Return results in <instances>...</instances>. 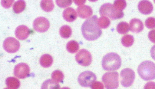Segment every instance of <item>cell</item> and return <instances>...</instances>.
I'll use <instances>...</instances> for the list:
<instances>
[{"mask_svg":"<svg viewBox=\"0 0 155 89\" xmlns=\"http://www.w3.org/2000/svg\"><path fill=\"white\" fill-rule=\"evenodd\" d=\"M98 18L94 15L87 19L81 27L82 33L86 40L91 41L96 40L102 34V31L97 22Z\"/></svg>","mask_w":155,"mask_h":89,"instance_id":"6da1fadb","label":"cell"},{"mask_svg":"<svg viewBox=\"0 0 155 89\" xmlns=\"http://www.w3.org/2000/svg\"><path fill=\"white\" fill-rule=\"evenodd\" d=\"M121 65V60L118 55L114 52L106 54L102 61L103 69L107 71H114L118 69Z\"/></svg>","mask_w":155,"mask_h":89,"instance_id":"7a4b0ae2","label":"cell"},{"mask_svg":"<svg viewBox=\"0 0 155 89\" xmlns=\"http://www.w3.org/2000/svg\"><path fill=\"white\" fill-rule=\"evenodd\" d=\"M137 71L140 76L144 80L154 79H155V64L150 61H144L139 65Z\"/></svg>","mask_w":155,"mask_h":89,"instance_id":"3957f363","label":"cell"},{"mask_svg":"<svg viewBox=\"0 0 155 89\" xmlns=\"http://www.w3.org/2000/svg\"><path fill=\"white\" fill-rule=\"evenodd\" d=\"M99 13L101 15L108 16L111 19H120L124 16L122 11L117 10L113 4L108 3L101 5L99 9Z\"/></svg>","mask_w":155,"mask_h":89,"instance_id":"277c9868","label":"cell"},{"mask_svg":"<svg viewBox=\"0 0 155 89\" xmlns=\"http://www.w3.org/2000/svg\"><path fill=\"white\" fill-rule=\"evenodd\" d=\"M118 79V73L115 71L107 72L102 78L106 89H117L119 85Z\"/></svg>","mask_w":155,"mask_h":89,"instance_id":"5b68a950","label":"cell"},{"mask_svg":"<svg viewBox=\"0 0 155 89\" xmlns=\"http://www.w3.org/2000/svg\"><path fill=\"white\" fill-rule=\"evenodd\" d=\"M96 79L95 75L92 72L86 71L81 73L78 78V81L80 85L83 87L91 86Z\"/></svg>","mask_w":155,"mask_h":89,"instance_id":"8992f818","label":"cell"},{"mask_svg":"<svg viewBox=\"0 0 155 89\" xmlns=\"http://www.w3.org/2000/svg\"><path fill=\"white\" fill-rule=\"evenodd\" d=\"M120 76L122 85L125 87H128L133 83L135 79V74L131 69L126 68L121 71Z\"/></svg>","mask_w":155,"mask_h":89,"instance_id":"52a82bcc","label":"cell"},{"mask_svg":"<svg viewBox=\"0 0 155 89\" xmlns=\"http://www.w3.org/2000/svg\"><path fill=\"white\" fill-rule=\"evenodd\" d=\"M75 58L77 63L83 66H89L92 61L91 54L87 50L85 49L80 50L76 55Z\"/></svg>","mask_w":155,"mask_h":89,"instance_id":"ba28073f","label":"cell"},{"mask_svg":"<svg viewBox=\"0 0 155 89\" xmlns=\"http://www.w3.org/2000/svg\"><path fill=\"white\" fill-rule=\"evenodd\" d=\"M3 47L7 52L9 53H14L19 49L20 43L14 37H8L4 40L3 43Z\"/></svg>","mask_w":155,"mask_h":89,"instance_id":"9c48e42d","label":"cell"},{"mask_svg":"<svg viewBox=\"0 0 155 89\" xmlns=\"http://www.w3.org/2000/svg\"><path fill=\"white\" fill-rule=\"evenodd\" d=\"M33 27L35 30L39 32L47 31L50 27L48 20L43 17H39L35 19L33 22Z\"/></svg>","mask_w":155,"mask_h":89,"instance_id":"30bf717a","label":"cell"},{"mask_svg":"<svg viewBox=\"0 0 155 89\" xmlns=\"http://www.w3.org/2000/svg\"><path fill=\"white\" fill-rule=\"evenodd\" d=\"M30 68L28 65L25 63H20L15 67L14 70V75L20 79H24L29 75Z\"/></svg>","mask_w":155,"mask_h":89,"instance_id":"8fae6325","label":"cell"},{"mask_svg":"<svg viewBox=\"0 0 155 89\" xmlns=\"http://www.w3.org/2000/svg\"><path fill=\"white\" fill-rule=\"evenodd\" d=\"M138 8L141 13L144 15H148L150 13L153 11V6L150 1L143 0L139 2Z\"/></svg>","mask_w":155,"mask_h":89,"instance_id":"7c38bea8","label":"cell"},{"mask_svg":"<svg viewBox=\"0 0 155 89\" xmlns=\"http://www.w3.org/2000/svg\"><path fill=\"white\" fill-rule=\"evenodd\" d=\"M30 32V29L27 26L24 25H20L15 29V34L18 39L23 40L28 37Z\"/></svg>","mask_w":155,"mask_h":89,"instance_id":"4fadbf2b","label":"cell"},{"mask_svg":"<svg viewBox=\"0 0 155 89\" xmlns=\"http://www.w3.org/2000/svg\"><path fill=\"white\" fill-rule=\"evenodd\" d=\"M77 11L78 16L83 19L87 18L92 15L93 10L91 8L87 5H81L78 7Z\"/></svg>","mask_w":155,"mask_h":89,"instance_id":"5bb4252c","label":"cell"},{"mask_svg":"<svg viewBox=\"0 0 155 89\" xmlns=\"http://www.w3.org/2000/svg\"><path fill=\"white\" fill-rule=\"evenodd\" d=\"M144 26L142 21L139 19L134 18L130 22V29L132 32L138 33L143 30Z\"/></svg>","mask_w":155,"mask_h":89,"instance_id":"9a60e30c","label":"cell"},{"mask_svg":"<svg viewBox=\"0 0 155 89\" xmlns=\"http://www.w3.org/2000/svg\"><path fill=\"white\" fill-rule=\"evenodd\" d=\"M63 17L66 21L71 22L75 20L77 17V14L75 10L72 8L69 7L65 9L63 12Z\"/></svg>","mask_w":155,"mask_h":89,"instance_id":"2e32d148","label":"cell"},{"mask_svg":"<svg viewBox=\"0 0 155 89\" xmlns=\"http://www.w3.org/2000/svg\"><path fill=\"white\" fill-rule=\"evenodd\" d=\"M53 59L52 56L48 54H45L42 55L40 59V63L43 67L47 68L52 64Z\"/></svg>","mask_w":155,"mask_h":89,"instance_id":"e0dca14e","label":"cell"},{"mask_svg":"<svg viewBox=\"0 0 155 89\" xmlns=\"http://www.w3.org/2000/svg\"><path fill=\"white\" fill-rule=\"evenodd\" d=\"M6 85L12 89H17L20 86V83L19 80L17 78L10 77L7 78L5 80Z\"/></svg>","mask_w":155,"mask_h":89,"instance_id":"ac0fdd59","label":"cell"},{"mask_svg":"<svg viewBox=\"0 0 155 89\" xmlns=\"http://www.w3.org/2000/svg\"><path fill=\"white\" fill-rule=\"evenodd\" d=\"M41 89H60V86L56 82L49 79L43 82Z\"/></svg>","mask_w":155,"mask_h":89,"instance_id":"d6986e66","label":"cell"},{"mask_svg":"<svg viewBox=\"0 0 155 89\" xmlns=\"http://www.w3.org/2000/svg\"><path fill=\"white\" fill-rule=\"evenodd\" d=\"M26 7V3L23 0H18L14 4L13 9L14 12L16 13H19L23 11Z\"/></svg>","mask_w":155,"mask_h":89,"instance_id":"ffe728a7","label":"cell"},{"mask_svg":"<svg viewBox=\"0 0 155 89\" xmlns=\"http://www.w3.org/2000/svg\"><path fill=\"white\" fill-rule=\"evenodd\" d=\"M66 47L67 50L69 52L74 53L78 51L79 46V43L76 41L72 40L67 43Z\"/></svg>","mask_w":155,"mask_h":89,"instance_id":"44dd1931","label":"cell"},{"mask_svg":"<svg viewBox=\"0 0 155 89\" xmlns=\"http://www.w3.org/2000/svg\"><path fill=\"white\" fill-rule=\"evenodd\" d=\"M59 33L62 37L64 38H68L71 35L72 30L69 26L66 25H64L60 28Z\"/></svg>","mask_w":155,"mask_h":89,"instance_id":"7402d4cb","label":"cell"},{"mask_svg":"<svg viewBox=\"0 0 155 89\" xmlns=\"http://www.w3.org/2000/svg\"><path fill=\"white\" fill-rule=\"evenodd\" d=\"M40 5L42 10L48 12L52 10L54 7V4L52 0H42Z\"/></svg>","mask_w":155,"mask_h":89,"instance_id":"603a6c76","label":"cell"},{"mask_svg":"<svg viewBox=\"0 0 155 89\" xmlns=\"http://www.w3.org/2000/svg\"><path fill=\"white\" fill-rule=\"evenodd\" d=\"M130 29L128 24L125 22H121L117 25V32L121 34L127 33Z\"/></svg>","mask_w":155,"mask_h":89,"instance_id":"cb8c5ba5","label":"cell"},{"mask_svg":"<svg viewBox=\"0 0 155 89\" xmlns=\"http://www.w3.org/2000/svg\"><path fill=\"white\" fill-rule=\"evenodd\" d=\"M134 40L133 36L127 34L124 36L122 38L121 42L124 46L129 47L133 45Z\"/></svg>","mask_w":155,"mask_h":89,"instance_id":"d4e9b609","label":"cell"},{"mask_svg":"<svg viewBox=\"0 0 155 89\" xmlns=\"http://www.w3.org/2000/svg\"><path fill=\"white\" fill-rule=\"evenodd\" d=\"M52 80L57 82H60L62 81L64 78V75L61 71L57 70L54 71L51 74Z\"/></svg>","mask_w":155,"mask_h":89,"instance_id":"484cf974","label":"cell"},{"mask_svg":"<svg viewBox=\"0 0 155 89\" xmlns=\"http://www.w3.org/2000/svg\"><path fill=\"white\" fill-rule=\"evenodd\" d=\"M98 23L100 27L102 28H105L109 26L110 21L107 17L102 16L98 19Z\"/></svg>","mask_w":155,"mask_h":89,"instance_id":"4316f807","label":"cell"},{"mask_svg":"<svg viewBox=\"0 0 155 89\" xmlns=\"http://www.w3.org/2000/svg\"><path fill=\"white\" fill-rule=\"evenodd\" d=\"M113 5L117 10L122 11L126 7L127 3L124 0H116L114 1Z\"/></svg>","mask_w":155,"mask_h":89,"instance_id":"83f0119b","label":"cell"},{"mask_svg":"<svg viewBox=\"0 0 155 89\" xmlns=\"http://www.w3.org/2000/svg\"><path fill=\"white\" fill-rule=\"evenodd\" d=\"M146 27L150 29L155 28V18L153 17H150L147 18L145 22Z\"/></svg>","mask_w":155,"mask_h":89,"instance_id":"f1b7e54d","label":"cell"},{"mask_svg":"<svg viewBox=\"0 0 155 89\" xmlns=\"http://www.w3.org/2000/svg\"><path fill=\"white\" fill-rule=\"evenodd\" d=\"M57 5L61 8H65L70 5L72 3L71 0H56Z\"/></svg>","mask_w":155,"mask_h":89,"instance_id":"f546056e","label":"cell"},{"mask_svg":"<svg viewBox=\"0 0 155 89\" xmlns=\"http://www.w3.org/2000/svg\"><path fill=\"white\" fill-rule=\"evenodd\" d=\"M91 89H104V87L103 84L99 81H95L91 86Z\"/></svg>","mask_w":155,"mask_h":89,"instance_id":"4dcf8cb0","label":"cell"},{"mask_svg":"<svg viewBox=\"0 0 155 89\" xmlns=\"http://www.w3.org/2000/svg\"><path fill=\"white\" fill-rule=\"evenodd\" d=\"M14 1V0H2L1 3L3 7L8 8L11 6Z\"/></svg>","mask_w":155,"mask_h":89,"instance_id":"1f68e13d","label":"cell"},{"mask_svg":"<svg viewBox=\"0 0 155 89\" xmlns=\"http://www.w3.org/2000/svg\"><path fill=\"white\" fill-rule=\"evenodd\" d=\"M148 37L151 42L155 43V29L152 30L149 32Z\"/></svg>","mask_w":155,"mask_h":89,"instance_id":"d6a6232c","label":"cell"},{"mask_svg":"<svg viewBox=\"0 0 155 89\" xmlns=\"http://www.w3.org/2000/svg\"><path fill=\"white\" fill-rule=\"evenodd\" d=\"M144 89H155V83L153 82L147 83L144 86Z\"/></svg>","mask_w":155,"mask_h":89,"instance_id":"836d02e7","label":"cell"},{"mask_svg":"<svg viewBox=\"0 0 155 89\" xmlns=\"http://www.w3.org/2000/svg\"><path fill=\"white\" fill-rule=\"evenodd\" d=\"M150 52L152 58L155 60V45L152 46Z\"/></svg>","mask_w":155,"mask_h":89,"instance_id":"e575fe53","label":"cell"},{"mask_svg":"<svg viewBox=\"0 0 155 89\" xmlns=\"http://www.w3.org/2000/svg\"><path fill=\"white\" fill-rule=\"evenodd\" d=\"M74 1V2L75 3L78 5H82V4H84L85 2V1Z\"/></svg>","mask_w":155,"mask_h":89,"instance_id":"d590c367","label":"cell"},{"mask_svg":"<svg viewBox=\"0 0 155 89\" xmlns=\"http://www.w3.org/2000/svg\"><path fill=\"white\" fill-rule=\"evenodd\" d=\"M61 89H70L69 88L66 87H63L61 88Z\"/></svg>","mask_w":155,"mask_h":89,"instance_id":"8d00e7d4","label":"cell"},{"mask_svg":"<svg viewBox=\"0 0 155 89\" xmlns=\"http://www.w3.org/2000/svg\"><path fill=\"white\" fill-rule=\"evenodd\" d=\"M4 89H12L10 88H4Z\"/></svg>","mask_w":155,"mask_h":89,"instance_id":"74e56055","label":"cell"},{"mask_svg":"<svg viewBox=\"0 0 155 89\" xmlns=\"http://www.w3.org/2000/svg\"><path fill=\"white\" fill-rule=\"evenodd\" d=\"M154 2H155V1H154Z\"/></svg>","mask_w":155,"mask_h":89,"instance_id":"f35d334b","label":"cell"}]
</instances>
